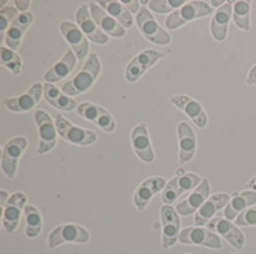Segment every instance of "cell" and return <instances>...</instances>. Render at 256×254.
Segmentation results:
<instances>
[{
    "instance_id": "obj_25",
    "label": "cell",
    "mask_w": 256,
    "mask_h": 254,
    "mask_svg": "<svg viewBox=\"0 0 256 254\" xmlns=\"http://www.w3.org/2000/svg\"><path fill=\"white\" fill-rule=\"evenodd\" d=\"M234 3L235 2H232V0L226 2L221 8H218V11L215 12L214 18H212V25H210L212 35L218 41H222L227 37L228 23H230L232 15H234Z\"/></svg>"
},
{
    "instance_id": "obj_2",
    "label": "cell",
    "mask_w": 256,
    "mask_h": 254,
    "mask_svg": "<svg viewBox=\"0 0 256 254\" xmlns=\"http://www.w3.org/2000/svg\"><path fill=\"white\" fill-rule=\"evenodd\" d=\"M210 14H212L210 5L202 2V0H192V2H188L184 6H181L180 9H176L175 12H172L166 18V28L168 29H176L190 20L206 17V15H210Z\"/></svg>"
},
{
    "instance_id": "obj_31",
    "label": "cell",
    "mask_w": 256,
    "mask_h": 254,
    "mask_svg": "<svg viewBox=\"0 0 256 254\" xmlns=\"http://www.w3.org/2000/svg\"><path fill=\"white\" fill-rule=\"evenodd\" d=\"M23 212H25V218H26V236L37 238L43 227L40 212L32 205H26L25 209H23Z\"/></svg>"
},
{
    "instance_id": "obj_35",
    "label": "cell",
    "mask_w": 256,
    "mask_h": 254,
    "mask_svg": "<svg viewBox=\"0 0 256 254\" xmlns=\"http://www.w3.org/2000/svg\"><path fill=\"white\" fill-rule=\"evenodd\" d=\"M18 9L14 6H5L0 14V34H2V41H4V34L8 32L10 26L14 23V20L18 17ZM6 35V34H5Z\"/></svg>"
},
{
    "instance_id": "obj_27",
    "label": "cell",
    "mask_w": 256,
    "mask_h": 254,
    "mask_svg": "<svg viewBox=\"0 0 256 254\" xmlns=\"http://www.w3.org/2000/svg\"><path fill=\"white\" fill-rule=\"evenodd\" d=\"M34 20V15L31 12H20V15L14 20V23L10 26L8 32H6V37H5V43L10 49H17L20 46V41H22V37L25 34V31L30 28V25Z\"/></svg>"
},
{
    "instance_id": "obj_37",
    "label": "cell",
    "mask_w": 256,
    "mask_h": 254,
    "mask_svg": "<svg viewBox=\"0 0 256 254\" xmlns=\"http://www.w3.org/2000/svg\"><path fill=\"white\" fill-rule=\"evenodd\" d=\"M123 5L128 8V11L132 14V12H140V9H142V8H140V5H142V3H140L138 2V0H134V2H126V0H124V2H123Z\"/></svg>"
},
{
    "instance_id": "obj_39",
    "label": "cell",
    "mask_w": 256,
    "mask_h": 254,
    "mask_svg": "<svg viewBox=\"0 0 256 254\" xmlns=\"http://www.w3.org/2000/svg\"><path fill=\"white\" fill-rule=\"evenodd\" d=\"M247 84H256V64L252 67V71L248 72V77H247Z\"/></svg>"
},
{
    "instance_id": "obj_3",
    "label": "cell",
    "mask_w": 256,
    "mask_h": 254,
    "mask_svg": "<svg viewBox=\"0 0 256 254\" xmlns=\"http://www.w3.org/2000/svg\"><path fill=\"white\" fill-rule=\"evenodd\" d=\"M56 126H57L58 135L63 138V140L68 143H72L76 146H89L97 141L96 132L74 126L69 120L62 117V115H57L56 117Z\"/></svg>"
},
{
    "instance_id": "obj_8",
    "label": "cell",
    "mask_w": 256,
    "mask_h": 254,
    "mask_svg": "<svg viewBox=\"0 0 256 254\" xmlns=\"http://www.w3.org/2000/svg\"><path fill=\"white\" fill-rule=\"evenodd\" d=\"M89 241V233L80 225L76 224H64L52 230L50 238H48V245L50 248H57L62 244L66 242H74V244H86Z\"/></svg>"
},
{
    "instance_id": "obj_26",
    "label": "cell",
    "mask_w": 256,
    "mask_h": 254,
    "mask_svg": "<svg viewBox=\"0 0 256 254\" xmlns=\"http://www.w3.org/2000/svg\"><path fill=\"white\" fill-rule=\"evenodd\" d=\"M256 204V192L253 190H246L241 193H235L230 202L226 205L224 209V218L226 219H235L236 215L240 216L244 210L250 209L252 205Z\"/></svg>"
},
{
    "instance_id": "obj_9",
    "label": "cell",
    "mask_w": 256,
    "mask_h": 254,
    "mask_svg": "<svg viewBox=\"0 0 256 254\" xmlns=\"http://www.w3.org/2000/svg\"><path fill=\"white\" fill-rule=\"evenodd\" d=\"M28 147V140L23 136L12 138L11 141H8L4 147L2 152V170L8 178H14L18 166V159L22 153L26 150Z\"/></svg>"
},
{
    "instance_id": "obj_7",
    "label": "cell",
    "mask_w": 256,
    "mask_h": 254,
    "mask_svg": "<svg viewBox=\"0 0 256 254\" xmlns=\"http://www.w3.org/2000/svg\"><path fill=\"white\" fill-rule=\"evenodd\" d=\"M178 241L184 245H202L207 248H222L221 239L212 230L202 227H188L184 228L178 236Z\"/></svg>"
},
{
    "instance_id": "obj_24",
    "label": "cell",
    "mask_w": 256,
    "mask_h": 254,
    "mask_svg": "<svg viewBox=\"0 0 256 254\" xmlns=\"http://www.w3.org/2000/svg\"><path fill=\"white\" fill-rule=\"evenodd\" d=\"M178 141H180V161L181 163H188L195 155L196 150V138L194 129L188 123H180L178 129Z\"/></svg>"
},
{
    "instance_id": "obj_36",
    "label": "cell",
    "mask_w": 256,
    "mask_h": 254,
    "mask_svg": "<svg viewBox=\"0 0 256 254\" xmlns=\"http://www.w3.org/2000/svg\"><path fill=\"white\" fill-rule=\"evenodd\" d=\"M236 225H240V227L256 225V207H250V209L244 210V212L236 218Z\"/></svg>"
},
{
    "instance_id": "obj_30",
    "label": "cell",
    "mask_w": 256,
    "mask_h": 254,
    "mask_svg": "<svg viewBox=\"0 0 256 254\" xmlns=\"http://www.w3.org/2000/svg\"><path fill=\"white\" fill-rule=\"evenodd\" d=\"M98 6L103 8L109 15H112L123 28L128 29V28H130L134 25L132 14L128 11V8L123 5V2H117V0L108 2V0H103V2H98Z\"/></svg>"
},
{
    "instance_id": "obj_18",
    "label": "cell",
    "mask_w": 256,
    "mask_h": 254,
    "mask_svg": "<svg viewBox=\"0 0 256 254\" xmlns=\"http://www.w3.org/2000/svg\"><path fill=\"white\" fill-rule=\"evenodd\" d=\"M230 202V196L226 195V193H218V195H214L208 198L195 215V227H202V225H207L208 221H212L214 216L221 210L224 207Z\"/></svg>"
},
{
    "instance_id": "obj_21",
    "label": "cell",
    "mask_w": 256,
    "mask_h": 254,
    "mask_svg": "<svg viewBox=\"0 0 256 254\" xmlns=\"http://www.w3.org/2000/svg\"><path fill=\"white\" fill-rule=\"evenodd\" d=\"M42 97H44L43 86L40 83H36L26 94H23L20 97H14V98H8L4 103L12 112H28L40 103Z\"/></svg>"
},
{
    "instance_id": "obj_28",
    "label": "cell",
    "mask_w": 256,
    "mask_h": 254,
    "mask_svg": "<svg viewBox=\"0 0 256 254\" xmlns=\"http://www.w3.org/2000/svg\"><path fill=\"white\" fill-rule=\"evenodd\" d=\"M77 60L78 58H77V55H76L74 51H68L64 54V57L52 69H50V71L44 74L46 83H56V81L63 80L66 75H69V74L72 72V69L77 64Z\"/></svg>"
},
{
    "instance_id": "obj_5",
    "label": "cell",
    "mask_w": 256,
    "mask_h": 254,
    "mask_svg": "<svg viewBox=\"0 0 256 254\" xmlns=\"http://www.w3.org/2000/svg\"><path fill=\"white\" fill-rule=\"evenodd\" d=\"M34 120L37 123L38 127V135H40V143L37 147V152L40 155L48 153L56 147L57 143V126L56 121H52V118L48 113L43 110H37L34 113Z\"/></svg>"
},
{
    "instance_id": "obj_14",
    "label": "cell",
    "mask_w": 256,
    "mask_h": 254,
    "mask_svg": "<svg viewBox=\"0 0 256 254\" xmlns=\"http://www.w3.org/2000/svg\"><path fill=\"white\" fill-rule=\"evenodd\" d=\"M60 31L64 35L66 41L69 43V46L72 48V51L76 52L77 58L83 60L89 52L88 37L83 34V31L76 25V23H71V21H62Z\"/></svg>"
},
{
    "instance_id": "obj_15",
    "label": "cell",
    "mask_w": 256,
    "mask_h": 254,
    "mask_svg": "<svg viewBox=\"0 0 256 254\" xmlns=\"http://www.w3.org/2000/svg\"><path fill=\"white\" fill-rule=\"evenodd\" d=\"M208 195H210V186H208V181L202 179L200 186L188 196V199L181 201L175 210L180 216H189L195 212H198L200 207L208 199Z\"/></svg>"
},
{
    "instance_id": "obj_4",
    "label": "cell",
    "mask_w": 256,
    "mask_h": 254,
    "mask_svg": "<svg viewBox=\"0 0 256 254\" xmlns=\"http://www.w3.org/2000/svg\"><path fill=\"white\" fill-rule=\"evenodd\" d=\"M136 25H138V29L142 31V34L152 43H155V44H169L170 43V35L158 25L154 15L150 14L149 8L143 6L140 9V12L136 14Z\"/></svg>"
},
{
    "instance_id": "obj_23",
    "label": "cell",
    "mask_w": 256,
    "mask_h": 254,
    "mask_svg": "<svg viewBox=\"0 0 256 254\" xmlns=\"http://www.w3.org/2000/svg\"><path fill=\"white\" fill-rule=\"evenodd\" d=\"M166 187V181L162 178H149L146 179L144 182H142V186H140L134 195V202L136 205L138 210H144L148 204L150 202L152 196L156 195L160 190H162Z\"/></svg>"
},
{
    "instance_id": "obj_29",
    "label": "cell",
    "mask_w": 256,
    "mask_h": 254,
    "mask_svg": "<svg viewBox=\"0 0 256 254\" xmlns=\"http://www.w3.org/2000/svg\"><path fill=\"white\" fill-rule=\"evenodd\" d=\"M43 94H44V100L48 101L52 107L56 109H62V110H74L77 109V103L71 98L64 95L62 90H58L52 83H46L43 84Z\"/></svg>"
},
{
    "instance_id": "obj_11",
    "label": "cell",
    "mask_w": 256,
    "mask_h": 254,
    "mask_svg": "<svg viewBox=\"0 0 256 254\" xmlns=\"http://www.w3.org/2000/svg\"><path fill=\"white\" fill-rule=\"evenodd\" d=\"M164 57V54H161L158 51H154V49H148V51H143L142 54H138L128 66L126 69V80L134 83L136 81L138 78H142L144 75V72H148L149 69L158 61Z\"/></svg>"
},
{
    "instance_id": "obj_10",
    "label": "cell",
    "mask_w": 256,
    "mask_h": 254,
    "mask_svg": "<svg viewBox=\"0 0 256 254\" xmlns=\"http://www.w3.org/2000/svg\"><path fill=\"white\" fill-rule=\"evenodd\" d=\"M207 228L212 230L214 233L221 235L232 247H235L236 250H242L244 248V244H246L244 235L241 233V230L234 222H230L228 219L214 218L212 221L207 222Z\"/></svg>"
},
{
    "instance_id": "obj_17",
    "label": "cell",
    "mask_w": 256,
    "mask_h": 254,
    "mask_svg": "<svg viewBox=\"0 0 256 254\" xmlns=\"http://www.w3.org/2000/svg\"><path fill=\"white\" fill-rule=\"evenodd\" d=\"M89 9H90L92 18H94V21L97 23V26L106 35H110V37H123L124 35L126 28H123L112 15H109L103 8H100L98 3L90 2L89 3Z\"/></svg>"
},
{
    "instance_id": "obj_6",
    "label": "cell",
    "mask_w": 256,
    "mask_h": 254,
    "mask_svg": "<svg viewBox=\"0 0 256 254\" xmlns=\"http://www.w3.org/2000/svg\"><path fill=\"white\" fill-rule=\"evenodd\" d=\"M200 184H201V179L195 173H186L182 176L174 178L166 184V187L161 195V199L166 205H170L175 202V199L178 196H181L182 193L192 192L194 189H196L200 186Z\"/></svg>"
},
{
    "instance_id": "obj_1",
    "label": "cell",
    "mask_w": 256,
    "mask_h": 254,
    "mask_svg": "<svg viewBox=\"0 0 256 254\" xmlns=\"http://www.w3.org/2000/svg\"><path fill=\"white\" fill-rule=\"evenodd\" d=\"M100 71H102V64L97 54H89V60L84 63L83 69L72 80H69L62 86V92L68 97H76L83 94V92L90 89V86L96 83Z\"/></svg>"
},
{
    "instance_id": "obj_38",
    "label": "cell",
    "mask_w": 256,
    "mask_h": 254,
    "mask_svg": "<svg viewBox=\"0 0 256 254\" xmlns=\"http://www.w3.org/2000/svg\"><path fill=\"white\" fill-rule=\"evenodd\" d=\"M30 5H31L30 0H16V8H17L18 11H22V14H23V12H28Z\"/></svg>"
},
{
    "instance_id": "obj_40",
    "label": "cell",
    "mask_w": 256,
    "mask_h": 254,
    "mask_svg": "<svg viewBox=\"0 0 256 254\" xmlns=\"http://www.w3.org/2000/svg\"><path fill=\"white\" fill-rule=\"evenodd\" d=\"M8 199H10V196H8V193H6L5 190L0 192V205H2V209H4V207L6 205Z\"/></svg>"
},
{
    "instance_id": "obj_42",
    "label": "cell",
    "mask_w": 256,
    "mask_h": 254,
    "mask_svg": "<svg viewBox=\"0 0 256 254\" xmlns=\"http://www.w3.org/2000/svg\"><path fill=\"white\" fill-rule=\"evenodd\" d=\"M182 175H184V172H182V169H180L178 170V176H182Z\"/></svg>"
},
{
    "instance_id": "obj_16",
    "label": "cell",
    "mask_w": 256,
    "mask_h": 254,
    "mask_svg": "<svg viewBox=\"0 0 256 254\" xmlns=\"http://www.w3.org/2000/svg\"><path fill=\"white\" fill-rule=\"evenodd\" d=\"M77 23H78V28L83 31V34L94 43L98 44H106L109 40V35H106L98 26L97 23L94 21L90 15V9L88 5H82L77 11Z\"/></svg>"
},
{
    "instance_id": "obj_13",
    "label": "cell",
    "mask_w": 256,
    "mask_h": 254,
    "mask_svg": "<svg viewBox=\"0 0 256 254\" xmlns=\"http://www.w3.org/2000/svg\"><path fill=\"white\" fill-rule=\"evenodd\" d=\"M77 112H78L80 117H83V118L92 121L94 124H97V126H98L100 129H103L104 132H114L115 127H117V124H115L112 115H110L106 109H103V107H100V106H97V104H92V103H82V104L77 107Z\"/></svg>"
},
{
    "instance_id": "obj_22",
    "label": "cell",
    "mask_w": 256,
    "mask_h": 254,
    "mask_svg": "<svg viewBox=\"0 0 256 254\" xmlns=\"http://www.w3.org/2000/svg\"><path fill=\"white\" fill-rule=\"evenodd\" d=\"M132 147L135 150V153L138 155V158L144 161V163H152L155 159L154 155V149L150 144V138L148 133V127L146 124H140L132 130Z\"/></svg>"
},
{
    "instance_id": "obj_34",
    "label": "cell",
    "mask_w": 256,
    "mask_h": 254,
    "mask_svg": "<svg viewBox=\"0 0 256 254\" xmlns=\"http://www.w3.org/2000/svg\"><path fill=\"white\" fill-rule=\"evenodd\" d=\"M0 55H2V64L5 67H8L11 72H14V74L22 72L23 63H22L20 55L16 51H12L10 48H2V54H0Z\"/></svg>"
},
{
    "instance_id": "obj_32",
    "label": "cell",
    "mask_w": 256,
    "mask_h": 254,
    "mask_svg": "<svg viewBox=\"0 0 256 254\" xmlns=\"http://www.w3.org/2000/svg\"><path fill=\"white\" fill-rule=\"evenodd\" d=\"M250 8L252 3L247 0H238L234 3V20L236 26L242 31H250Z\"/></svg>"
},
{
    "instance_id": "obj_12",
    "label": "cell",
    "mask_w": 256,
    "mask_h": 254,
    "mask_svg": "<svg viewBox=\"0 0 256 254\" xmlns=\"http://www.w3.org/2000/svg\"><path fill=\"white\" fill-rule=\"evenodd\" d=\"M161 222H162V248H170L175 245L178 236H180V216L176 210L170 205L161 207Z\"/></svg>"
},
{
    "instance_id": "obj_33",
    "label": "cell",
    "mask_w": 256,
    "mask_h": 254,
    "mask_svg": "<svg viewBox=\"0 0 256 254\" xmlns=\"http://www.w3.org/2000/svg\"><path fill=\"white\" fill-rule=\"evenodd\" d=\"M186 3L188 2H184V0H150V2H148V6L158 14H166L175 12Z\"/></svg>"
},
{
    "instance_id": "obj_20",
    "label": "cell",
    "mask_w": 256,
    "mask_h": 254,
    "mask_svg": "<svg viewBox=\"0 0 256 254\" xmlns=\"http://www.w3.org/2000/svg\"><path fill=\"white\" fill-rule=\"evenodd\" d=\"M170 103L175 104L181 112H184L188 117L198 126V127H206L207 126V115L202 109V106L195 101L194 98L188 95H175L170 98Z\"/></svg>"
},
{
    "instance_id": "obj_19",
    "label": "cell",
    "mask_w": 256,
    "mask_h": 254,
    "mask_svg": "<svg viewBox=\"0 0 256 254\" xmlns=\"http://www.w3.org/2000/svg\"><path fill=\"white\" fill-rule=\"evenodd\" d=\"M26 204V195L25 193H14L10 196L5 209H4V227L8 233H12L18 225L20 216H22V209H25Z\"/></svg>"
},
{
    "instance_id": "obj_41",
    "label": "cell",
    "mask_w": 256,
    "mask_h": 254,
    "mask_svg": "<svg viewBox=\"0 0 256 254\" xmlns=\"http://www.w3.org/2000/svg\"><path fill=\"white\" fill-rule=\"evenodd\" d=\"M246 187H247V190H253V192H256V176H254V178H252V179L246 184Z\"/></svg>"
}]
</instances>
